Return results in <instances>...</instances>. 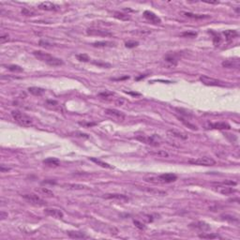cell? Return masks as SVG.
Wrapping results in <instances>:
<instances>
[{
	"instance_id": "obj_50",
	"label": "cell",
	"mask_w": 240,
	"mask_h": 240,
	"mask_svg": "<svg viewBox=\"0 0 240 240\" xmlns=\"http://www.w3.org/2000/svg\"><path fill=\"white\" fill-rule=\"evenodd\" d=\"M206 3L207 4H219V1H206Z\"/></svg>"
},
{
	"instance_id": "obj_20",
	"label": "cell",
	"mask_w": 240,
	"mask_h": 240,
	"mask_svg": "<svg viewBox=\"0 0 240 240\" xmlns=\"http://www.w3.org/2000/svg\"><path fill=\"white\" fill-rule=\"evenodd\" d=\"M223 35L225 36V39L226 40H232L233 39H235L236 38V37L238 36V33L236 30H232V29H228V30H225V31L223 32Z\"/></svg>"
},
{
	"instance_id": "obj_48",
	"label": "cell",
	"mask_w": 240,
	"mask_h": 240,
	"mask_svg": "<svg viewBox=\"0 0 240 240\" xmlns=\"http://www.w3.org/2000/svg\"><path fill=\"white\" fill-rule=\"evenodd\" d=\"M124 79H128V76H125L122 78H112V80H114V81H120V80H124Z\"/></svg>"
},
{
	"instance_id": "obj_26",
	"label": "cell",
	"mask_w": 240,
	"mask_h": 240,
	"mask_svg": "<svg viewBox=\"0 0 240 240\" xmlns=\"http://www.w3.org/2000/svg\"><path fill=\"white\" fill-rule=\"evenodd\" d=\"M221 218L224 220H227V221H230L232 223H238L239 222V219L236 216H232V215H221Z\"/></svg>"
},
{
	"instance_id": "obj_21",
	"label": "cell",
	"mask_w": 240,
	"mask_h": 240,
	"mask_svg": "<svg viewBox=\"0 0 240 240\" xmlns=\"http://www.w3.org/2000/svg\"><path fill=\"white\" fill-rule=\"evenodd\" d=\"M43 163L46 164L47 166H50V167H57L60 165L59 159H55V158H48L43 161Z\"/></svg>"
},
{
	"instance_id": "obj_25",
	"label": "cell",
	"mask_w": 240,
	"mask_h": 240,
	"mask_svg": "<svg viewBox=\"0 0 240 240\" xmlns=\"http://www.w3.org/2000/svg\"><path fill=\"white\" fill-rule=\"evenodd\" d=\"M68 236L71 238H85L87 237L85 236L84 233H82V232H74V231H70V232H68Z\"/></svg>"
},
{
	"instance_id": "obj_24",
	"label": "cell",
	"mask_w": 240,
	"mask_h": 240,
	"mask_svg": "<svg viewBox=\"0 0 240 240\" xmlns=\"http://www.w3.org/2000/svg\"><path fill=\"white\" fill-rule=\"evenodd\" d=\"M90 159H91V161H93V162L97 163L98 165L101 166V167H103V168H106V169H114V166L110 165V164H108V163H106V162H104V161H101V159H95V158H90Z\"/></svg>"
},
{
	"instance_id": "obj_18",
	"label": "cell",
	"mask_w": 240,
	"mask_h": 240,
	"mask_svg": "<svg viewBox=\"0 0 240 240\" xmlns=\"http://www.w3.org/2000/svg\"><path fill=\"white\" fill-rule=\"evenodd\" d=\"M182 15H184L185 17L190 18V19H195V20H199V19H206V18H209V15L206 14H195V13H192V12H182Z\"/></svg>"
},
{
	"instance_id": "obj_46",
	"label": "cell",
	"mask_w": 240,
	"mask_h": 240,
	"mask_svg": "<svg viewBox=\"0 0 240 240\" xmlns=\"http://www.w3.org/2000/svg\"><path fill=\"white\" fill-rule=\"evenodd\" d=\"M79 124H80V125H83V126H88V127L90 126V127H91V126L96 125V123H83V122H80Z\"/></svg>"
},
{
	"instance_id": "obj_47",
	"label": "cell",
	"mask_w": 240,
	"mask_h": 240,
	"mask_svg": "<svg viewBox=\"0 0 240 240\" xmlns=\"http://www.w3.org/2000/svg\"><path fill=\"white\" fill-rule=\"evenodd\" d=\"M8 217V213H5V212H1L0 213V218H1V219H4L5 218H7Z\"/></svg>"
},
{
	"instance_id": "obj_28",
	"label": "cell",
	"mask_w": 240,
	"mask_h": 240,
	"mask_svg": "<svg viewBox=\"0 0 240 240\" xmlns=\"http://www.w3.org/2000/svg\"><path fill=\"white\" fill-rule=\"evenodd\" d=\"M114 17L116 18V19L121 20V21H128L131 19V17L128 15H127L125 13H122V12H119V11L114 12Z\"/></svg>"
},
{
	"instance_id": "obj_36",
	"label": "cell",
	"mask_w": 240,
	"mask_h": 240,
	"mask_svg": "<svg viewBox=\"0 0 240 240\" xmlns=\"http://www.w3.org/2000/svg\"><path fill=\"white\" fill-rule=\"evenodd\" d=\"M46 103H47L48 106H51L54 109H57V107H60L59 103L57 101H47Z\"/></svg>"
},
{
	"instance_id": "obj_51",
	"label": "cell",
	"mask_w": 240,
	"mask_h": 240,
	"mask_svg": "<svg viewBox=\"0 0 240 240\" xmlns=\"http://www.w3.org/2000/svg\"><path fill=\"white\" fill-rule=\"evenodd\" d=\"M128 94H131V95H133V96H140V94L139 93H136V92H128Z\"/></svg>"
},
{
	"instance_id": "obj_4",
	"label": "cell",
	"mask_w": 240,
	"mask_h": 240,
	"mask_svg": "<svg viewBox=\"0 0 240 240\" xmlns=\"http://www.w3.org/2000/svg\"><path fill=\"white\" fill-rule=\"evenodd\" d=\"M200 81L208 87H229V84L226 82L220 81V80L215 79L212 77H208L206 75H202L200 76Z\"/></svg>"
},
{
	"instance_id": "obj_40",
	"label": "cell",
	"mask_w": 240,
	"mask_h": 240,
	"mask_svg": "<svg viewBox=\"0 0 240 240\" xmlns=\"http://www.w3.org/2000/svg\"><path fill=\"white\" fill-rule=\"evenodd\" d=\"M10 40V37L8 34H5V35H2L0 37V43L1 44H4L5 42H8Z\"/></svg>"
},
{
	"instance_id": "obj_35",
	"label": "cell",
	"mask_w": 240,
	"mask_h": 240,
	"mask_svg": "<svg viewBox=\"0 0 240 240\" xmlns=\"http://www.w3.org/2000/svg\"><path fill=\"white\" fill-rule=\"evenodd\" d=\"M139 45V42L138 41H134V40H130V41H127L125 43V46L127 48H135Z\"/></svg>"
},
{
	"instance_id": "obj_42",
	"label": "cell",
	"mask_w": 240,
	"mask_h": 240,
	"mask_svg": "<svg viewBox=\"0 0 240 240\" xmlns=\"http://www.w3.org/2000/svg\"><path fill=\"white\" fill-rule=\"evenodd\" d=\"M133 223L135 224V226L138 227V228L141 229V230H145V224L142 223V222H140V221H138V220H134V221H133Z\"/></svg>"
},
{
	"instance_id": "obj_22",
	"label": "cell",
	"mask_w": 240,
	"mask_h": 240,
	"mask_svg": "<svg viewBox=\"0 0 240 240\" xmlns=\"http://www.w3.org/2000/svg\"><path fill=\"white\" fill-rule=\"evenodd\" d=\"M28 92L30 94H32L34 96H41L45 93V89L41 88V87H29L28 88Z\"/></svg>"
},
{
	"instance_id": "obj_23",
	"label": "cell",
	"mask_w": 240,
	"mask_h": 240,
	"mask_svg": "<svg viewBox=\"0 0 240 240\" xmlns=\"http://www.w3.org/2000/svg\"><path fill=\"white\" fill-rule=\"evenodd\" d=\"M63 187H65L68 189H88V187L81 185V184H64Z\"/></svg>"
},
{
	"instance_id": "obj_12",
	"label": "cell",
	"mask_w": 240,
	"mask_h": 240,
	"mask_svg": "<svg viewBox=\"0 0 240 240\" xmlns=\"http://www.w3.org/2000/svg\"><path fill=\"white\" fill-rule=\"evenodd\" d=\"M44 213L48 215V216L55 218V219H63L64 217L63 212L57 208H45Z\"/></svg>"
},
{
	"instance_id": "obj_33",
	"label": "cell",
	"mask_w": 240,
	"mask_h": 240,
	"mask_svg": "<svg viewBox=\"0 0 240 240\" xmlns=\"http://www.w3.org/2000/svg\"><path fill=\"white\" fill-rule=\"evenodd\" d=\"M40 192L42 194H44V195H46V196H48V197H54V192H51L50 189H46V188H40Z\"/></svg>"
},
{
	"instance_id": "obj_52",
	"label": "cell",
	"mask_w": 240,
	"mask_h": 240,
	"mask_svg": "<svg viewBox=\"0 0 240 240\" xmlns=\"http://www.w3.org/2000/svg\"><path fill=\"white\" fill-rule=\"evenodd\" d=\"M145 76H146V74H144V75H142L141 77H137V78H136V80H140V79H142V78H145Z\"/></svg>"
},
{
	"instance_id": "obj_2",
	"label": "cell",
	"mask_w": 240,
	"mask_h": 240,
	"mask_svg": "<svg viewBox=\"0 0 240 240\" xmlns=\"http://www.w3.org/2000/svg\"><path fill=\"white\" fill-rule=\"evenodd\" d=\"M11 116L18 124L23 127H30L33 125V121L30 116L21 112L19 110H14L11 112Z\"/></svg>"
},
{
	"instance_id": "obj_16",
	"label": "cell",
	"mask_w": 240,
	"mask_h": 240,
	"mask_svg": "<svg viewBox=\"0 0 240 240\" xmlns=\"http://www.w3.org/2000/svg\"><path fill=\"white\" fill-rule=\"evenodd\" d=\"M190 226L193 227L195 229H198L200 231H208L210 230V225L207 224L206 222H204V221H197V222H194V223H192Z\"/></svg>"
},
{
	"instance_id": "obj_10",
	"label": "cell",
	"mask_w": 240,
	"mask_h": 240,
	"mask_svg": "<svg viewBox=\"0 0 240 240\" xmlns=\"http://www.w3.org/2000/svg\"><path fill=\"white\" fill-rule=\"evenodd\" d=\"M144 17L147 21H149L150 23H154V24H159L161 23V18H159L158 15H156L154 12L150 11V10H145L144 12Z\"/></svg>"
},
{
	"instance_id": "obj_45",
	"label": "cell",
	"mask_w": 240,
	"mask_h": 240,
	"mask_svg": "<svg viewBox=\"0 0 240 240\" xmlns=\"http://www.w3.org/2000/svg\"><path fill=\"white\" fill-rule=\"evenodd\" d=\"M95 65L97 66H101V67H111L110 64H106V63H101V62H94Z\"/></svg>"
},
{
	"instance_id": "obj_17",
	"label": "cell",
	"mask_w": 240,
	"mask_h": 240,
	"mask_svg": "<svg viewBox=\"0 0 240 240\" xmlns=\"http://www.w3.org/2000/svg\"><path fill=\"white\" fill-rule=\"evenodd\" d=\"M104 198L106 199H114V200H118L120 202H128V198L124 195V194H118V193H113V194H106L104 196Z\"/></svg>"
},
{
	"instance_id": "obj_49",
	"label": "cell",
	"mask_w": 240,
	"mask_h": 240,
	"mask_svg": "<svg viewBox=\"0 0 240 240\" xmlns=\"http://www.w3.org/2000/svg\"><path fill=\"white\" fill-rule=\"evenodd\" d=\"M77 136H81V137H85V138H88V136L87 134H84V133H80V132H77Z\"/></svg>"
},
{
	"instance_id": "obj_39",
	"label": "cell",
	"mask_w": 240,
	"mask_h": 240,
	"mask_svg": "<svg viewBox=\"0 0 240 240\" xmlns=\"http://www.w3.org/2000/svg\"><path fill=\"white\" fill-rule=\"evenodd\" d=\"M182 37H185V38H195L197 36L196 32H184L181 34Z\"/></svg>"
},
{
	"instance_id": "obj_1",
	"label": "cell",
	"mask_w": 240,
	"mask_h": 240,
	"mask_svg": "<svg viewBox=\"0 0 240 240\" xmlns=\"http://www.w3.org/2000/svg\"><path fill=\"white\" fill-rule=\"evenodd\" d=\"M33 54L35 57L38 58L39 60L42 61V62H45L46 64L53 66V67H57V66H62L64 64L63 60L57 58L55 57H53V55L49 54L47 53H44L42 51H34Z\"/></svg>"
},
{
	"instance_id": "obj_38",
	"label": "cell",
	"mask_w": 240,
	"mask_h": 240,
	"mask_svg": "<svg viewBox=\"0 0 240 240\" xmlns=\"http://www.w3.org/2000/svg\"><path fill=\"white\" fill-rule=\"evenodd\" d=\"M98 96L103 98H108L110 97H112L114 96V93L113 92H109V91H105V92H102V93H100L98 94Z\"/></svg>"
},
{
	"instance_id": "obj_37",
	"label": "cell",
	"mask_w": 240,
	"mask_h": 240,
	"mask_svg": "<svg viewBox=\"0 0 240 240\" xmlns=\"http://www.w3.org/2000/svg\"><path fill=\"white\" fill-rule=\"evenodd\" d=\"M210 32L211 34H213L214 35V37H213V41H214V44H219V41H220V37H219V34H217V33H215V32H213V31H209Z\"/></svg>"
},
{
	"instance_id": "obj_6",
	"label": "cell",
	"mask_w": 240,
	"mask_h": 240,
	"mask_svg": "<svg viewBox=\"0 0 240 240\" xmlns=\"http://www.w3.org/2000/svg\"><path fill=\"white\" fill-rule=\"evenodd\" d=\"M23 199H26L27 202L31 203V204L35 205V206H45L46 205V202L44 200H42L40 197H39L38 195H36L34 193H29V194H23L22 195Z\"/></svg>"
},
{
	"instance_id": "obj_7",
	"label": "cell",
	"mask_w": 240,
	"mask_h": 240,
	"mask_svg": "<svg viewBox=\"0 0 240 240\" xmlns=\"http://www.w3.org/2000/svg\"><path fill=\"white\" fill-rule=\"evenodd\" d=\"M137 140H140L142 141V142L145 143V144H148V145H151L153 146H158L161 143V137L158 136L157 134H154V135H151L150 137H145V136H138L136 138Z\"/></svg>"
},
{
	"instance_id": "obj_29",
	"label": "cell",
	"mask_w": 240,
	"mask_h": 240,
	"mask_svg": "<svg viewBox=\"0 0 240 240\" xmlns=\"http://www.w3.org/2000/svg\"><path fill=\"white\" fill-rule=\"evenodd\" d=\"M168 134L171 135V136H174L176 138H180V139H187V135L183 134L181 132H178L176 131H168Z\"/></svg>"
},
{
	"instance_id": "obj_27",
	"label": "cell",
	"mask_w": 240,
	"mask_h": 240,
	"mask_svg": "<svg viewBox=\"0 0 240 240\" xmlns=\"http://www.w3.org/2000/svg\"><path fill=\"white\" fill-rule=\"evenodd\" d=\"M200 238L203 239H216V238H220V236L219 235H216V233H203L201 235H199Z\"/></svg>"
},
{
	"instance_id": "obj_5",
	"label": "cell",
	"mask_w": 240,
	"mask_h": 240,
	"mask_svg": "<svg viewBox=\"0 0 240 240\" xmlns=\"http://www.w3.org/2000/svg\"><path fill=\"white\" fill-rule=\"evenodd\" d=\"M189 163L192 165H200V166H213L216 164V161H215L212 158L205 156V157L189 159Z\"/></svg>"
},
{
	"instance_id": "obj_30",
	"label": "cell",
	"mask_w": 240,
	"mask_h": 240,
	"mask_svg": "<svg viewBox=\"0 0 240 240\" xmlns=\"http://www.w3.org/2000/svg\"><path fill=\"white\" fill-rule=\"evenodd\" d=\"M164 59H165V61H167V62H169L170 64L174 65V66H175L177 64V61H178L175 55H172V54H167L164 57Z\"/></svg>"
},
{
	"instance_id": "obj_19",
	"label": "cell",
	"mask_w": 240,
	"mask_h": 240,
	"mask_svg": "<svg viewBox=\"0 0 240 240\" xmlns=\"http://www.w3.org/2000/svg\"><path fill=\"white\" fill-rule=\"evenodd\" d=\"M114 42L113 41H96L94 43H92V46L98 47V48H105V47H113L114 46Z\"/></svg>"
},
{
	"instance_id": "obj_32",
	"label": "cell",
	"mask_w": 240,
	"mask_h": 240,
	"mask_svg": "<svg viewBox=\"0 0 240 240\" xmlns=\"http://www.w3.org/2000/svg\"><path fill=\"white\" fill-rule=\"evenodd\" d=\"M77 59L81 62H88L90 60L89 57L85 54H77Z\"/></svg>"
},
{
	"instance_id": "obj_41",
	"label": "cell",
	"mask_w": 240,
	"mask_h": 240,
	"mask_svg": "<svg viewBox=\"0 0 240 240\" xmlns=\"http://www.w3.org/2000/svg\"><path fill=\"white\" fill-rule=\"evenodd\" d=\"M218 184H220V185H225V186H236V182L233 181V180H227V181H223L221 183H218Z\"/></svg>"
},
{
	"instance_id": "obj_34",
	"label": "cell",
	"mask_w": 240,
	"mask_h": 240,
	"mask_svg": "<svg viewBox=\"0 0 240 240\" xmlns=\"http://www.w3.org/2000/svg\"><path fill=\"white\" fill-rule=\"evenodd\" d=\"M154 155H156L158 157H161V158H169V154L168 152H166L165 150H159L155 153H153Z\"/></svg>"
},
{
	"instance_id": "obj_31",
	"label": "cell",
	"mask_w": 240,
	"mask_h": 240,
	"mask_svg": "<svg viewBox=\"0 0 240 240\" xmlns=\"http://www.w3.org/2000/svg\"><path fill=\"white\" fill-rule=\"evenodd\" d=\"M6 68L10 70V71H13V72H22L23 71V68H21L20 66L18 65H9V66H6Z\"/></svg>"
},
{
	"instance_id": "obj_13",
	"label": "cell",
	"mask_w": 240,
	"mask_h": 240,
	"mask_svg": "<svg viewBox=\"0 0 240 240\" xmlns=\"http://www.w3.org/2000/svg\"><path fill=\"white\" fill-rule=\"evenodd\" d=\"M39 8L42 10H46V11H55L59 10V6L55 5L52 2H41L39 5Z\"/></svg>"
},
{
	"instance_id": "obj_44",
	"label": "cell",
	"mask_w": 240,
	"mask_h": 240,
	"mask_svg": "<svg viewBox=\"0 0 240 240\" xmlns=\"http://www.w3.org/2000/svg\"><path fill=\"white\" fill-rule=\"evenodd\" d=\"M40 45L42 46V47H45V48H50V47L53 46V44L49 43V42H47V41H45V40H40Z\"/></svg>"
},
{
	"instance_id": "obj_11",
	"label": "cell",
	"mask_w": 240,
	"mask_h": 240,
	"mask_svg": "<svg viewBox=\"0 0 240 240\" xmlns=\"http://www.w3.org/2000/svg\"><path fill=\"white\" fill-rule=\"evenodd\" d=\"M87 35H90V36H101V37L112 36V33L109 32L108 30L97 29V28H89L87 30Z\"/></svg>"
},
{
	"instance_id": "obj_3",
	"label": "cell",
	"mask_w": 240,
	"mask_h": 240,
	"mask_svg": "<svg viewBox=\"0 0 240 240\" xmlns=\"http://www.w3.org/2000/svg\"><path fill=\"white\" fill-rule=\"evenodd\" d=\"M177 179V176L174 174H163L159 176H151L145 178V181L152 183H172Z\"/></svg>"
},
{
	"instance_id": "obj_9",
	"label": "cell",
	"mask_w": 240,
	"mask_h": 240,
	"mask_svg": "<svg viewBox=\"0 0 240 240\" xmlns=\"http://www.w3.org/2000/svg\"><path fill=\"white\" fill-rule=\"evenodd\" d=\"M104 113L109 116H112L113 118H115V119L120 120V121H123L126 117L124 113H122L121 111H118L116 109H105Z\"/></svg>"
},
{
	"instance_id": "obj_43",
	"label": "cell",
	"mask_w": 240,
	"mask_h": 240,
	"mask_svg": "<svg viewBox=\"0 0 240 240\" xmlns=\"http://www.w3.org/2000/svg\"><path fill=\"white\" fill-rule=\"evenodd\" d=\"M22 13L23 15H26V16H33L34 15V12L30 10H27V9H23L22 10Z\"/></svg>"
},
{
	"instance_id": "obj_14",
	"label": "cell",
	"mask_w": 240,
	"mask_h": 240,
	"mask_svg": "<svg viewBox=\"0 0 240 240\" xmlns=\"http://www.w3.org/2000/svg\"><path fill=\"white\" fill-rule=\"evenodd\" d=\"M222 67L226 69H238L239 68V60L238 59H228L222 62Z\"/></svg>"
},
{
	"instance_id": "obj_15",
	"label": "cell",
	"mask_w": 240,
	"mask_h": 240,
	"mask_svg": "<svg viewBox=\"0 0 240 240\" xmlns=\"http://www.w3.org/2000/svg\"><path fill=\"white\" fill-rule=\"evenodd\" d=\"M215 128V130H230L231 127L229 124H227L225 122H218V123H213V124H209L208 128Z\"/></svg>"
},
{
	"instance_id": "obj_8",
	"label": "cell",
	"mask_w": 240,
	"mask_h": 240,
	"mask_svg": "<svg viewBox=\"0 0 240 240\" xmlns=\"http://www.w3.org/2000/svg\"><path fill=\"white\" fill-rule=\"evenodd\" d=\"M213 189L216 190L217 192L223 194V195H229V194H233L236 192V190L233 188H230L229 186H225V185H220V184H218V186L213 187Z\"/></svg>"
}]
</instances>
